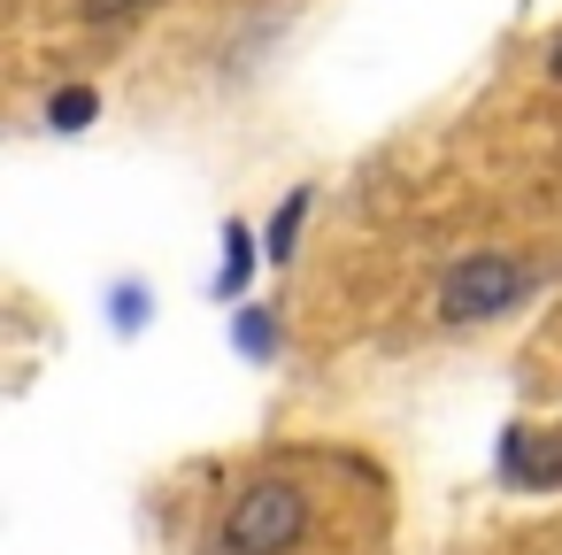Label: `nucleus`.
Listing matches in <instances>:
<instances>
[{"label":"nucleus","instance_id":"3","mask_svg":"<svg viewBox=\"0 0 562 555\" xmlns=\"http://www.w3.org/2000/svg\"><path fill=\"white\" fill-rule=\"evenodd\" d=\"M501 463H508V478H516V486H554V478H562V440L531 447V432L516 424V432H508V447H501Z\"/></svg>","mask_w":562,"mask_h":555},{"label":"nucleus","instance_id":"5","mask_svg":"<svg viewBox=\"0 0 562 555\" xmlns=\"http://www.w3.org/2000/svg\"><path fill=\"white\" fill-rule=\"evenodd\" d=\"M147 9H162V0H78V24H93V32H116V24H139Z\"/></svg>","mask_w":562,"mask_h":555},{"label":"nucleus","instance_id":"7","mask_svg":"<svg viewBox=\"0 0 562 555\" xmlns=\"http://www.w3.org/2000/svg\"><path fill=\"white\" fill-rule=\"evenodd\" d=\"M224 247H232V270H224V286H239V278H247V270H255V255H247V247H255V240H247V232H239V224H232V232H224Z\"/></svg>","mask_w":562,"mask_h":555},{"label":"nucleus","instance_id":"2","mask_svg":"<svg viewBox=\"0 0 562 555\" xmlns=\"http://www.w3.org/2000/svg\"><path fill=\"white\" fill-rule=\"evenodd\" d=\"M524 293H531V263L508 255V247H477V255H462V263L439 270V286H431V317H439L447 332H462V324L508 317Z\"/></svg>","mask_w":562,"mask_h":555},{"label":"nucleus","instance_id":"6","mask_svg":"<svg viewBox=\"0 0 562 555\" xmlns=\"http://www.w3.org/2000/svg\"><path fill=\"white\" fill-rule=\"evenodd\" d=\"M301 217H308V186H301V193H285V209H278V224H270V255H278V263L293 255V232H301Z\"/></svg>","mask_w":562,"mask_h":555},{"label":"nucleus","instance_id":"4","mask_svg":"<svg viewBox=\"0 0 562 555\" xmlns=\"http://www.w3.org/2000/svg\"><path fill=\"white\" fill-rule=\"evenodd\" d=\"M93 116H101V93H93V86H63V93L47 101V124H55V132H86Z\"/></svg>","mask_w":562,"mask_h":555},{"label":"nucleus","instance_id":"1","mask_svg":"<svg viewBox=\"0 0 562 555\" xmlns=\"http://www.w3.org/2000/svg\"><path fill=\"white\" fill-rule=\"evenodd\" d=\"M301 532H308V493L293 478H255L224 501V517L209 532V555H285Z\"/></svg>","mask_w":562,"mask_h":555},{"label":"nucleus","instance_id":"8","mask_svg":"<svg viewBox=\"0 0 562 555\" xmlns=\"http://www.w3.org/2000/svg\"><path fill=\"white\" fill-rule=\"evenodd\" d=\"M547 78H554V86H562V32H554V40H547Z\"/></svg>","mask_w":562,"mask_h":555}]
</instances>
